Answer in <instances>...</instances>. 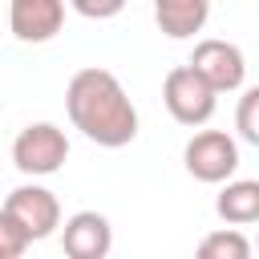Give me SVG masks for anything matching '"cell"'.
<instances>
[{
	"label": "cell",
	"mask_w": 259,
	"mask_h": 259,
	"mask_svg": "<svg viewBox=\"0 0 259 259\" xmlns=\"http://www.w3.org/2000/svg\"><path fill=\"white\" fill-rule=\"evenodd\" d=\"M65 109L73 130H81L89 142L105 150H121L138 138V109L109 69H77L65 85Z\"/></svg>",
	"instance_id": "cell-1"
},
{
	"label": "cell",
	"mask_w": 259,
	"mask_h": 259,
	"mask_svg": "<svg viewBox=\"0 0 259 259\" xmlns=\"http://www.w3.org/2000/svg\"><path fill=\"white\" fill-rule=\"evenodd\" d=\"M65 158H69V138H65V130L53 125V121H32V125H24V130L16 134V142H12V166H16L20 174H28V178H49V174H57V170L65 166Z\"/></svg>",
	"instance_id": "cell-2"
},
{
	"label": "cell",
	"mask_w": 259,
	"mask_h": 259,
	"mask_svg": "<svg viewBox=\"0 0 259 259\" xmlns=\"http://www.w3.org/2000/svg\"><path fill=\"white\" fill-rule=\"evenodd\" d=\"M162 101H166V113L178 121V125H206L214 117V105H219V93L190 69V65H174L162 81Z\"/></svg>",
	"instance_id": "cell-3"
},
{
	"label": "cell",
	"mask_w": 259,
	"mask_h": 259,
	"mask_svg": "<svg viewBox=\"0 0 259 259\" xmlns=\"http://www.w3.org/2000/svg\"><path fill=\"white\" fill-rule=\"evenodd\" d=\"M182 162H186V174L190 178L219 186V182H227L239 170V142L227 130H198L186 142Z\"/></svg>",
	"instance_id": "cell-4"
},
{
	"label": "cell",
	"mask_w": 259,
	"mask_h": 259,
	"mask_svg": "<svg viewBox=\"0 0 259 259\" xmlns=\"http://www.w3.org/2000/svg\"><path fill=\"white\" fill-rule=\"evenodd\" d=\"M186 65H190V69H194V73H198L214 93H235V89H243V81H247L243 49H239V45H231V40H219V36L198 40Z\"/></svg>",
	"instance_id": "cell-5"
},
{
	"label": "cell",
	"mask_w": 259,
	"mask_h": 259,
	"mask_svg": "<svg viewBox=\"0 0 259 259\" xmlns=\"http://www.w3.org/2000/svg\"><path fill=\"white\" fill-rule=\"evenodd\" d=\"M4 210L24 227V235L36 243V239H49L57 227H61V202L49 186H36V182H24L16 186L8 198H4Z\"/></svg>",
	"instance_id": "cell-6"
},
{
	"label": "cell",
	"mask_w": 259,
	"mask_h": 259,
	"mask_svg": "<svg viewBox=\"0 0 259 259\" xmlns=\"http://www.w3.org/2000/svg\"><path fill=\"white\" fill-rule=\"evenodd\" d=\"M8 28L20 45H45L65 28V0H8Z\"/></svg>",
	"instance_id": "cell-7"
},
{
	"label": "cell",
	"mask_w": 259,
	"mask_h": 259,
	"mask_svg": "<svg viewBox=\"0 0 259 259\" xmlns=\"http://www.w3.org/2000/svg\"><path fill=\"white\" fill-rule=\"evenodd\" d=\"M61 247L69 259H105L113 247V227L101 210H77L61 227Z\"/></svg>",
	"instance_id": "cell-8"
},
{
	"label": "cell",
	"mask_w": 259,
	"mask_h": 259,
	"mask_svg": "<svg viewBox=\"0 0 259 259\" xmlns=\"http://www.w3.org/2000/svg\"><path fill=\"white\" fill-rule=\"evenodd\" d=\"M214 210L227 227L259 223V178H227L214 198Z\"/></svg>",
	"instance_id": "cell-9"
},
{
	"label": "cell",
	"mask_w": 259,
	"mask_h": 259,
	"mask_svg": "<svg viewBox=\"0 0 259 259\" xmlns=\"http://www.w3.org/2000/svg\"><path fill=\"white\" fill-rule=\"evenodd\" d=\"M210 16V0H154V20L170 40H186L202 32Z\"/></svg>",
	"instance_id": "cell-10"
},
{
	"label": "cell",
	"mask_w": 259,
	"mask_h": 259,
	"mask_svg": "<svg viewBox=\"0 0 259 259\" xmlns=\"http://www.w3.org/2000/svg\"><path fill=\"white\" fill-rule=\"evenodd\" d=\"M251 251H255V243H251L239 227H231V231H227V227H223V231H210V235L198 243V255H202V259H247Z\"/></svg>",
	"instance_id": "cell-11"
},
{
	"label": "cell",
	"mask_w": 259,
	"mask_h": 259,
	"mask_svg": "<svg viewBox=\"0 0 259 259\" xmlns=\"http://www.w3.org/2000/svg\"><path fill=\"white\" fill-rule=\"evenodd\" d=\"M235 130H239L243 142L259 146V85L243 89V97H239V105H235Z\"/></svg>",
	"instance_id": "cell-12"
},
{
	"label": "cell",
	"mask_w": 259,
	"mask_h": 259,
	"mask_svg": "<svg viewBox=\"0 0 259 259\" xmlns=\"http://www.w3.org/2000/svg\"><path fill=\"white\" fill-rule=\"evenodd\" d=\"M28 235H24V227L0 206V259H20L24 251H28Z\"/></svg>",
	"instance_id": "cell-13"
},
{
	"label": "cell",
	"mask_w": 259,
	"mask_h": 259,
	"mask_svg": "<svg viewBox=\"0 0 259 259\" xmlns=\"http://www.w3.org/2000/svg\"><path fill=\"white\" fill-rule=\"evenodd\" d=\"M125 4H130V0H69V8H73L77 16H85V20H109V16H117Z\"/></svg>",
	"instance_id": "cell-14"
},
{
	"label": "cell",
	"mask_w": 259,
	"mask_h": 259,
	"mask_svg": "<svg viewBox=\"0 0 259 259\" xmlns=\"http://www.w3.org/2000/svg\"><path fill=\"white\" fill-rule=\"evenodd\" d=\"M255 251H259V239H255Z\"/></svg>",
	"instance_id": "cell-15"
}]
</instances>
